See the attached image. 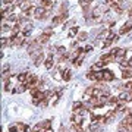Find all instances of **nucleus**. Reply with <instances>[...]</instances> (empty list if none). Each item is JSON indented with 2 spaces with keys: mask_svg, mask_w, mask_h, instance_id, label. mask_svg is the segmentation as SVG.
<instances>
[{
  "mask_svg": "<svg viewBox=\"0 0 132 132\" xmlns=\"http://www.w3.org/2000/svg\"><path fill=\"white\" fill-rule=\"evenodd\" d=\"M100 60H103L104 63H110L112 60H114V56H113V54H104V56H101Z\"/></svg>",
  "mask_w": 132,
  "mask_h": 132,
  "instance_id": "ddd939ff",
  "label": "nucleus"
},
{
  "mask_svg": "<svg viewBox=\"0 0 132 132\" xmlns=\"http://www.w3.org/2000/svg\"><path fill=\"white\" fill-rule=\"evenodd\" d=\"M62 73H63V75H62V78H63L65 81H69V79L72 78V72L69 71V69H66V71H63Z\"/></svg>",
  "mask_w": 132,
  "mask_h": 132,
  "instance_id": "f3484780",
  "label": "nucleus"
},
{
  "mask_svg": "<svg viewBox=\"0 0 132 132\" xmlns=\"http://www.w3.org/2000/svg\"><path fill=\"white\" fill-rule=\"evenodd\" d=\"M12 40H13V46H22L24 44V38L19 37V35H13Z\"/></svg>",
  "mask_w": 132,
  "mask_h": 132,
  "instance_id": "9d476101",
  "label": "nucleus"
},
{
  "mask_svg": "<svg viewBox=\"0 0 132 132\" xmlns=\"http://www.w3.org/2000/svg\"><path fill=\"white\" fill-rule=\"evenodd\" d=\"M27 90H28V85L27 84H19L18 87L13 90V93L15 94H21V93H24V91H27Z\"/></svg>",
  "mask_w": 132,
  "mask_h": 132,
  "instance_id": "0eeeda50",
  "label": "nucleus"
},
{
  "mask_svg": "<svg viewBox=\"0 0 132 132\" xmlns=\"http://www.w3.org/2000/svg\"><path fill=\"white\" fill-rule=\"evenodd\" d=\"M18 81L21 84H27V81H28V73L24 72V73H19L18 75Z\"/></svg>",
  "mask_w": 132,
  "mask_h": 132,
  "instance_id": "9b49d317",
  "label": "nucleus"
},
{
  "mask_svg": "<svg viewBox=\"0 0 132 132\" xmlns=\"http://www.w3.org/2000/svg\"><path fill=\"white\" fill-rule=\"evenodd\" d=\"M53 63H54V62H53V57H48L47 60L44 62V66H46L47 69H52V68H53Z\"/></svg>",
  "mask_w": 132,
  "mask_h": 132,
  "instance_id": "aec40b11",
  "label": "nucleus"
},
{
  "mask_svg": "<svg viewBox=\"0 0 132 132\" xmlns=\"http://www.w3.org/2000/svg\"><path fill=\"white\" fill-rule=\"evenodd\" d=\"M125 54H126V52H125L123 48H119V50H118V53H116V56H114V60L120 63V62H122L123 59H125Z\"/></svg>",
  "mask_w": 132,
  "mask_h": 132,
  "instance_id": "20e7f679",
  "label": "nucleus"
},
{
  "mask_svg": "<svg viewBox=\"0 0 132 132\" xmlns=\"http://www.w3.org/2000/svg\"><path fill=\"white\" fill-rule=\"evenodd\" d=\"M48 35H46V34H43V35H40V37L37 38V41L40 43V46H41V44H46V43H48Z\"/></svg>",
  "mask_w": 132,
  "mask_h": 132,
  "instance_id": "4468645a",
  "label": "nucleus"
},
{
  "mask_svg": "<svg viewBox=\"0 0 132 132\" xmlns=\"http://www.w3.org/2000/svg\"><path fill=\"white\" fill-rule=\"evenodd\" d=\"M129 16H131V18H132V9L129 10Z\"/></svg>",
  "mask_w": 132,
  "mask_h": 132,
  "instance_id": "72a5a7b5",
  "label": "nucleus"
},
{
  "mask_svg": "<svg viewBox=\"0 0 132 132\" xmlns=\"http://www.w3.org/2000/svg\"><path fill=\"white\" fill-rule=\"evenodd\" d=\"M118 132H129V128H128L126 125H123V123H120V126H119Z\"/></svg>",
  "mask_w": 132,
  "mask_h": 132,
  "instance_id": "4be33fe9",
  "label": "nucleus"
},
{
  "mask_svg": "<svg viewBox=\"0 0 132 132\" xmlns=\"http://www.w3.org/2000/svg\"><path fill=\"white\" fill-rule=\"evenodd\" d=\"M68 19V13H62V15H57L56 18H53V25H59L60 22L66 21Z\"/></svg>",
  "mask_w": 132,
  "mask_h": 132,
  "instance_id": "7ed1b4c3",
  "label": "nucleus"
},
{
  "mask_svg": "<svg viewBox=\"0 0 132 132\" xmlns=\"http://www.w3.org/2000/svg\"><path fill=\"white\" fill-rule=\"evenodd\" d=\"M90 131H93V132H101L103 129H101V126H98V123H97V122H94V123H91V125H90Z\"/></svg>",
  "mask_w": 132,
  "mask_h": 132,
  "instance_id": "2eb2a0df",
  "label": "nucleus"
},
{
  "mask_svg": "<svg viewBox=\"0 0 132 132\" xmlns=\"http://www.w3.org/2000/svg\"><path fill=\"white\" fill-rule=\"evenodd\" d=\"M106 2H107V3H110V2H113V0H106Z\"/></svg>",
  "mask_w": 132,
  "mask_h": 132,
  "instance_id": "f704fd0d",
  "label": "nucleus"
},
{
  "mask_svg": "<svg viewBox=\"0 0 132 132\" xmlns=\"http://www.w3.org/2000/svg\"><path fill=\"white\" fill-rule=\"evenodd\" d=\"M91 97H94V87H90V88H87L84 93V98L85 100H90Z\"/></svg>",
  "mask_w": 132,
  "mask_h": 132,
  "instance_id": "6e6552de",
  "label": "nucleus"
},
{
  "mask_svg": "<svg viewBox=\"0 0 132 132\" xmlns=\"http://www.w3.org/2000/svg\"><path fill=\"white\" fill-rule=\"evenodd\" d=\"M21 9H22V10H25V12L31 9V3H29V0H25L24 3L21 5Z\"/></svg>",
  "mask_w": 132,
  "mask_h": 132,
  "instance_id": "6ab92c4d",
  "label": "nucleus"
},
{
  "mask_svg": "<svg viewBox=\"0 0 132 132\" xmlns=\"http://www.w3.org/2000/svg\"><path fill=\"white\" fill-rule=\"evenodd\" d=\"M82 107V104L79 103V101H75V103L72 104V109H73V112H75V110H78V109H81Z\"/></svg>",
  "mask_w": 132,
  "mask_h": 132,
  "instance_id": "a878e982",
  "label": "nucleus"
},
{
  "mask_svg": "<svg viewBox=\"0 0 132 132\" xmlns=\"http://www.w3.org/2000/svg\"><path fill=\"white\" fill-rule=\"evenodd\" d=\"M43 62H46V60H44V54L41 53V54H40V56H38L37 59H35V60H34V65H35V66H40V65L43 63Z\"/></svg>",
  "mask_w": 132,
  "mask_h": 132,
  "instance_id": "a211bd4d",
  "label": "nucleus"
},
{
  "mask_svg": "<svg viewBox=\"0 0 132 132\" xmlns=\"http://www.w3.org/2000/svg\"><path fill=\"white\" fill-rule=\"evenodd\" d=\"M116 40H118V37H114L113 34H110V35L107 37V40L104 41V47H110V46H112V43L116 41Z\"/></svg>",
  "mask_w": 132,
  "mask_h": 132,
  "instance_id": "1a4fd4ad",
  "label": "nucleus"
},
{
  "mask_svg": "<svg viewBox=\"0 0 132 132\" xmlns=\"http://www.w3.org/2000/svg\"><path fill=\"white\" fill-rule=\"evenodd\" d=\"M50 126H52V122L50 120H43V122L37 123L35 125V131H41V129H50Z\"/></svg>",
  "mask_w": 132,
  "mask_h": 132,
  "instance_id": "f03ea898",
  "label": "nucleus"
},
{
  "mask_svg": "<svg viewBox=\"0 0 132 132\" xmlns=\"http://www.w3.org/2000/svg\"><path fill=\"white\" fill-rule=\"evenodd\" d=\"M87 79H91V81H97V76H95V72L91 71L87 73Z\"/></svg>",
  "mask_w": 132,
  "mask_h": 132,
  "instance_id": "412c9836",
  "label": "nucleus"
},
{
  "mask_svg": "<svg viewBox=\"0 0 132 132\" xmlns=\"http://www.w3.org/2000/svg\"><path fill=\"white\" fill-rule=\"evenodd\" d=\"M66 9H68V3H63V5H60V15L62 13H66Z\"/></svg>",
  "mask_w": 132,
  "mask_h": 132,
  "instance_id": "bb28decb",
  "label": "nucleus"
},
{
  "mask_svg": "<svg viewBox=\"0 0 132 132\" xmlns=\"http://www.w3.org/2000/svg\"><path fill=\"white\" fill-rule=\"evenodd\" d=\"M85 53H87V52H81V53H79V56L75 59V62H73V63H75L76 66H79L81 63H82V60H84V57H85Z\"/></svg>",
  "mask_w": 132,
  "mask_h": 132,
  "instance_id": "f8f14e48",
  "label": "nucleus"
},
{
  "mask_svg": "<svg viewBox=\"0 0 132 132\" xmlns=\"http://www.w3.org/2000/svg\"><path fill=\"white\" fill-rule=\"evenodd\" d=\"M91 0H79V5L82 6V7H87V6H90Z\"/></svg>",
  "mask_w": 132,
  "mask_h": 132,
  "instance_id": "393cba45",
  "label": "nucleus"
},
{
  "mask_svg": "<svg viewBox=\"0 0 132 132\" xmlns=\"http://www.w3.org/2000/svg\"><path fill=\"white\" fill-rule=\"evenodd\" d=\"M73 132H84V128L81 126V125H76V123H73Z\"/></svg>",
  "mask_w": 132,
  "mask_h": 132,
  "instance_id": "5701e85b",
  "label": "nucleus"
},
{
  "mask_svg": "<svg viewBox=\"0 0 132 132\" xmlns=\"http://www.w3.org/2000/svg\"><path fill=\"white\" fill-rule=\"evenodd\" d=\"M91 50H93V46H87V47L84 48V52H87V53H88V52H91Z\"/></svg>",
  "mask_w": 132,
  "mask_h": 132,
  "instance_id": "c756f323",
  "label": "nucleus"
},
{
  "mask_svg": "<svg viewBox=\"0 0 132 132\" xmlns=\"http://www.w3.org/2000/svg\"><path fill=\"white\" fill-rule=\"evenodd\" d=\"M40 132H52V129H41Z\"/></svg>",
  "mask_w": 132,
  "mask_h": 132,
  "instance_id": "2f4dec72",
  "label": "nucleus"
},
{
  "mask_svg": "<svg viewBox=\"0 0 132 132\" xmlns=\"http://www.w3.org/2000/svg\"><path fill=\"white\" fill-rule=\"evenodd\" d=\"M129 68H132V59L129 60Z\"/></svg>",
  "mask_w": 132,
  "mask_h": 132,
  "instance_id": "473e14b6",
  "label": "nucleus"
},
{
  "mask_svg": "<svg viewBox=\"0 0 132 132\" xmlns=\"http://www.w3.org/2000/svg\"><path fill=\"white\" fill-rule=\"evenodd\" d=\"M87 37H88V34H87V32H79L78 40H79V41H84V40H87Z\"/></svg>",
  "mask_w": 132,
  "mask_h": 132,
  "instance_id": "b1692460",
  "label": "nucleus"
},
{
  "mask_svg": "<svg viewBox=\"0 0 132 132\" xmlns=\"http://www.w3.org/2000/svg\"><path fill=\"white\" fill-rule=\"evenodd\" d=\"M76 32H78V28H76V27H73V28H72L71 31H69V37H73V35H75Z\"/></svg>",
  "mask_w": 132,
  "mask_h": 132,
  "instance_id": "cd10ccee",
  "label": "nucleus"
},
{
  "mask_svg": "<svg viewBox=\"0 0 132 132\" xmlns=\"http://www.w3.org/2000/svg\"><path fill=\"white\" fill-rule=\"evenodd\" d=\"M131 29H132V19H129L126 24H125L122 28H120V34H126V32H129Z\"/></svg>",
  "mask_w": 132,
  "mask_h": 132,
  "instance_id": "39448f33",
  "label": "nucleus"
},
{
  "mask_svg": "<svg viewBox=\"0 0 132 132\" xmlns=\"http://www.w3.org/2000/svg\"><path fill=\"white\" fill-rule=\"evenodd\" d=\"M43 34H46V35H48V37H50V35H53V29L52 28H46Z\"/></svg>",
  "mask_w": 132,
  "mask_h": 132,
  "instance_id": "c85d7f7f",
  "label": "nucleus"
},
{
  "mask_svg": "<svg viewBox=\"0 0 132 132\" xmlns=\"http://www.w3.org/2000/svg\"><path fill=\"white\" fill-rule=\"evenodd\" d=\"M48 12H46V9H44V7H41V6H40V7H37V9H35V12H34V16H35V18L37 19H43V21H44V19H47L48 18Z\"/></svg>",
  "mask_w": 132,
  "mask_h": 132,
  "instance_id": "f257e3e1",
  "label": "nucleus"
},
{
  "mask_svg": "<svg viewBox=\"0 0 132 132\" xmlns=\"http://www.w3.org/2000/svg\"><path fill=\"white\" fill-rule=\"evenodd\" d=\"M103 72V81H112V79H114V75H113V72L112 71H101Z\"/></svg>",
  "mask_w": 132,
  "mask_h": 132,
  "instance_id": "423d86ee",
  "label": "nucleus"
},
{
  "mask_svg": "<svg viewBox=\"0 0 132 132\" xmlns=\"http://www.w3.org/2000/svg\"><path fill=\"white\" fill-rule=\"evenodd\" d=\"M131 76H132V68H126V69L123 71V73H122V78L128 79V78H131Z\"/></svg>",
  "mask_w": 132,
  "mask_h": 132,
  "instance_id": "dca6fc26",
  "label": "nucleus"
},
{
  "mask_svg": "<svg viewBox=\"0 0 132 132\" xmlns=\"http://www.w3.org/2000/svg\"><path fill=\"white\" fill-rule=\"evenodd\" d=\"M59 132H69V129H68L66 126H62V128H60V131H59Z\"/></svg>",
  "mask_w": 132,
  "mask_h": 132,
  "instance_id": "7c9ffc66",
  "label": "nucleus"
}]
</instances>
